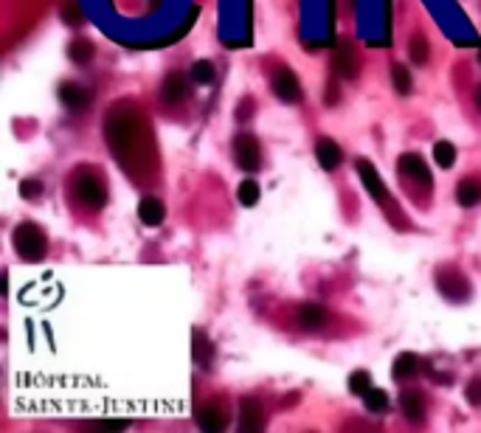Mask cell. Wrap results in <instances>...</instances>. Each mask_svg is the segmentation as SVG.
<instances>
[{"mask_svg": "<svg viewBox=\"0 0 481 433\" xmlns=\"http://www.w3.org/2000/svg\"><path fill=\"white\" fill-rule=\"evenodd\" d=\"M15 251L26 262H40L43 254H45V237H43V231L37 226H31V223L17 226V231H15Z\"/></svg>", "mask_w": 481, "mask_h": 433, "instance_id": "obj_1", "label": "cell"}, {"mask_svg": "<svg viewBox=\"0 0 481 433\" xmlns=\"http://www.w3.org/2000/svg\"><path fill=\"white\" fill-rule=\"evenodd\" d=\"M73 191H76L79 203H84L90 208H102L108 203V189H105L102 177L93 172H79L73 180Z\"/></svg>", "mask_w": 481, "mask_h": 433, "instance_id": "obj_2", "label": "cell"}, {"mask_svg": "<svg viewBox=\"0 0 481 433\" xmlns=\"http://www.w3.org/2000/svg\"><path fill=\"white\" fill-rule=\"evenodd\" d=\"M135 119L133 116H119V113H110L108 116V144L113 152L124 155L127 147H133L135 141Z\"/></svg>", "mask_w": 481, "mask_h": 433, "instance_id": "obj_3", "label": "cell"}, {"mask_svg": "<svg viewBox=\"0 0 481 433\" xmlns=\"http://www.w3.org/2000/svg\"><path fill=\"white\" fill-rule=\"evenodd\" d=\"M234 158H237V166L245 169V172H256L262 166V149L256 144L253 135H237L234 141Z\"/></svg>", "mask_w": 481, "mask_h": 433, "instance_id": "obj_4", "label": "cell"}, {"mask_svg": "<svg viewBox=\"0 0 481 433\" xmlns=\"http://www.w3.org/2000/svg\"><path fill=\"white\" fill-rule=\"evenodd\" d=\"M273 90H276V96H279L284 104H299V101H302V96H304L299 76H296L293 71H287V68L276 73V79H273Z\"/></svg>", "mask_w": 481, "mask_h": 433, "instance_id": "obj_5", "label": "cell"}, {"mask_svg": "<svg viewBox=\"0 0 481 433\" xmlns=\"http://www.w3.org/2000/svg\"><path fill=\"white\" fill-rule=\"evenodd\" d=\"M198 422L203 425V430L220 433V430H225V425H228V411H225L220 402H206V405L198 408Z\"/></svg>", "mask_w": 481, "mask_h": 433, "instance_id": "obj_6", "label": "cell"}, {"mask_svg": "<svg viewBox=\"0 0 481 433\" xmlns=\"http://www.w3.org/2000/svg\"><path fill=\"white\" fill-rule=\"evenodd\" d=\"M357 175H360V180H363V186H366V191L377 200V203H383V200H386L389 197V191H386V186H383V177L377 175V169L366 161V158H357Z\"/></svg>", "mask_w": 481, "mask_h": 433, "instance_id": "obj_7", "label": "cell"}, {"mask_svg": "<svg viewBox=\"0 0 481 433\" xmlns=\"http://www.w3.org/2000/svg\"><path fill=\"white\" fill-rule=\"evenodd\" d=\"M400 172L408 175V177H414V180H420V183H425V186H431V169H428L425 158L417 155V152L400 155Z\"/></svg>", "mask_w": 481, "mask_h": 433, "instance_id": "obj_8", "label": "cell"}, {"mask_svg": "<svg viewBox=\"0 0 481 433\" xmlns=\"http://www.w3.org/2000/svg\"><path fill=\"white\" fill-rule=\"evenodd\" d=\"M262 408H259V402L256 399H251V397H245L242 402H239V427L242 430H248V433H256V430H262Z\"/></svg>", "mask_w": 481, "mask_h": 433, "instance_id": "obj_9", "label": "cell"}, {"mask_svg": "<svg viewBox=\"0 0 481 433\" xmlns=\"http://www.w3.org/2000/svg\"><path fill=\"white\" fill-rule=\"evenodd\" d=\"M138 216H141V223H144V226L155 228V226H161V223H163L166 208H163V203H161L158 197H144V200L138 203Z\"/></svg>", "mask_w": 481, "mask_h": 433, "instance_id": "obj_10", "label": "cell"}, {"mask_svg": "<svg viewBox=\"0 0 481 433\" xmlns=\"http://www.w3.org/2000/svg\"><path fill=\"white\" fill-rule=\"evenodd\" d=\"M335 71H338L341 79H355L357 59H355V51L349 48V43H338V48H335Z\"/></svg>", "mask_w": 481, "mask_h": 433, "instance_id": "obj_11", "label": "cell"}, {"mask_svg": "<svg viewBox=\"0 0 481 433\" xmlns=\"http://www.w3.org/2000/svg\"><path fill=\"white\" fill-rule=\"evenodd\" d=\"M161 96H163L166 104H180V101H186L188 90H186L183 76H180V73H169V76L163 79V85H161Z\"/></svg>", "mask_w": 481, "mask_h": 433, "instance_id": "obj_12", "label": "cell"}, {"mask_svg": "<svg viewBox=\"0 0 481 433\" xmlns=\"http://www.w3.org/2000/svg\"><path fill=\"white\" fill-rule=\"evenodd\" d=\"M400 408H403V416L411 422H422V416H425V399L420 391H403Z\"/></svg>", "mask_w": 481, "mask_h": 433, "instance_id": "obj_13", "label": "cell"}, {"mask_svg": "<svg viewBox=\"0 0 481 433\" xmlns=\"http://www.w3.org/2000/svg\"><path fill=\"white\" fill-rule=\"evenodd\" d=\"M316 158H318L321 169L332 172V169H338V166H341L343 152H341V147H338V144H332V141H321V144L316 147Z\"/></svg>", "mask_w": 481, "mask_h": 433, "instance_id": "obj_14", "label": "cell"}, {"mask_svg": "<svg viewBox=\"0 0 481 433\" xmlns=\"http://www.w3.org/2000/svg\"><path fill=\"white\" fill-rule=\"evenodd\" d=\"M59 98H62L65 107H71V110H82V107L90 101V93L84 87H79V85L68 82V85L59 87Z\"/></svg>", "mask_w": 481, "mask_h": 433, "instance_id": "obj_15", "label": "cell"}, {"mask_svg": "<svg viewBox=\"0 0 481 433\" xmlns=\"http://www.w3.org/2000/svg\"><path fill=\"white\" fill-rule=\"evenodd\" d=\"M299 321H302L304 330H321L324 323H327V312H324V307H318V304H304V307L299 309Z\"/></svg>", "mask_w": 481, "mask_h": 433, "instance_id": "obj_16", "label": "cell"}, {"mask_svg": "<svg viewBox=\"0 0 481 433\" xmlns=\"http://www.w3.org/2000/svg\"><path fill=\"white\" fill-rule=\"evenodd\" d=\"M456 200H459V205L473 208V205L481 200V183H478V180H473V177L461 180V183H459V189H456Z\"/></svg>", "mask_w": 481, "mask_h": 433, "instance_id": "obj_17", "label": "cell"}, {"mask_svg": "<svg viewBox=\"0 0 481 433\" xmlns=\"http://www.w3.org/2000/svg\"><path fill=\"white\" fill-rule=\"evenodd\" d=\"M417 366H420L417 355H411V352H403V355H397V360H394V369H392V374H394V380H403V377H414V374H417Z\"/></svg>", "mask_w": 481, "mask_h": 433, "instance_id": "obj_18", "label": "cell"}, {"mask_svg": "<svg viewBox=\"0 0 481 433\" xmlns=\"http://www.w3.org/2000/svg\"><path fill=\"white\" fill-rule=\"evenodd\" d=\"M392 79H394V90H397L400 96H408V93H411L414 79H411V71H408L406 65H394V68H392Z\"/></svg>", "mask_w": 481, "mask_h": 433, "instance_id": "obj_19", "label": "cell"}, {"mask_svg": "<svg viewBox=\"0 0 481 433\" xmlns=\"http://www.w3.org/2000/svg\"><path fill=\"white\" fill-rule=\"evenodd\" d=\"M434 161L442 166V169H450L456 163V147L450 141H436L434 147Z\"/></svg>", "mask_w": 481, "mask_h": 433, "instance_id": "obj_20", "label": "cell"}, {"mask_svg": "<svg viewBox=\"0 0 481 433\" xmlns=\"http://www.w3.org/2000/svg\"><path fill=\"white\" fill-rule=\"evenodd\" d=\"M363 402H366V411H371V413H383L389 408V397H386V391L383 388H369V394L363 397Z\"/></svg>", "mask_w": 481, "mask_h": 433, "instance_id": "obj_21", "label": "cell"}, {"mask_svg": "<svg viewBox=\"0 0 481 433\" xmlns=\"http://www.w3.org/2000/svg\"><path fill=\"white\" fill-rule=\"evenodd\" d=\"M68 57H71L76 65H84V62L93 59V45H90L87 40H73L71 48H68Z\"/></svg>", "mask_w": 481, "mask_h": 433, "instance_id": "obj_22", "label": "cell"}, {"mask_svg": "<svg viewBox=\"0 0 481 433\" xmlns=\"http://www.w3.org/2000/svg\"><path fill=\"white\" fill-rule=\"evenodd\" d=\"M237 197H239V203L242 205H256L259 203V183L256 180H242L239 183V189H237Z\"/></svg>", "mask_w": 481, "mask_h": 433, "instance_id": "obj_23", "label": "cell"}, {"mask_svg": "<svg viewBox=\"0 0 481 433\" xmlns=\"http://www.w3.org/2000/svg\"><path fill=\"white\" fill-rule=\"evenodd\" d=\"M191 79H195L198 85H212L214 82V65L209 59L195 62V68H191Z\"/></svg>", "mask_w": 481, "mask_h": 433, "instance_id": "obj_24", "label": "cell"}, {"mask_svg": "<svg viewBox=\"0 0 481 433\" xmlns=\"http://www.w3.org/2000/svg\"><path fill=\"white\" fill-rule=\"evenodd\" d=\"M369 388H371V377H369V372H352V377H349V391H352V394H357V397H366V394H369Z\"/></svg>", "mask_w": 481, "mask_h": 433, "instance_id": "obj_25", "label": "cell"}, {"mask_svg": "<svg viewBox=\"0 0 481 433\" xmlns=\"http://www.w3.org/2000/svg\"><path fill=\"white\" fill-rule=\"evenodd\" d=\"M411 59H414L417 65H425V62H428V43H425L422 37H414V40H411Z\"/></svg>", "mask_w": 481, "mask_h": 433, "instance_id": "obj_26", "label": "cell"}, {"mask_svg": "<svg viewBox=\"0 0 481 433\" xmlns=\"http://www.w3.org/2000/svg\"><path fill=\"white\" fill-rule=\"evenodd\" d=\"M20 191H23V197L34 200V197H40V183L37 180H23L20 183Z\"/></svg>", "mask_w": 481, "mask_h": 433, "instance_id": "obj_27", "label": "cell"}, {"mask_svg": "<svg viewBox=\"0 0 481 433\" xmlns=\"http://www.w3.org/2000/svg\"><path fill=\"white\" fill-rule=\"evenodd\" d=\"M99 427H108V430H127L130 422H127V419H105V422H99Z\"/></svg>", "mask_w": 481, "mask_h": 433, "instance_id": "obj_28", "label": "cell"}, {"mask_svg": "<svg viewBox=\"0 0 481 433\" xmlns=\"http://www.w3.org/2000/svg\"><path fill=\"white\" fill-rule=\"evenodd\" d=\"M62 20H68L71 26H79V12H76V6H73V3L62 9Z\"/></svg>", "mask_w": 481, "mask_h": 433, "instance_id": "obj_29", "label": "cell"}, {"mask_svg": "<svg viewBox=\"0 0 481 433\" xmlns=\"http://www.w3.org/2000/svg\"><path fill=\"white\" fill-rule=\"evenodd\" d=\"M475 101H478V107H481V87H478V93H475Z\"/></svg>", "mask_w": 481, "mask_h": 433, "instance_id": "obj_30", "label": "cell"}, {"mask_svg": "<svg viewBox=\"0 0 481 433\" xmlns=\"http://www.w3.org/2000/svg\"><path fill=\"white\" fill-rule=\"evenodd\" d=\"M478 62H481V51H478Z\"/></svg>", "mask_w": 481, "mask_h": 433, "instance_id": "obj_31", "label": "cell"}]
</instances>
